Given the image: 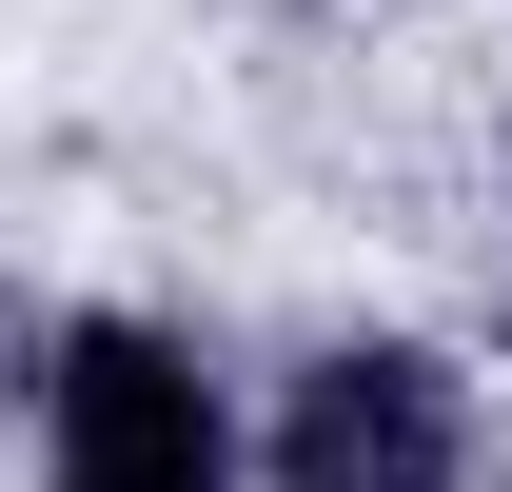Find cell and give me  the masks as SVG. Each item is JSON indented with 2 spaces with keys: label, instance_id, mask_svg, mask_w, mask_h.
<instances>
[{
  "label": "cell",
  "instance_id": "6da1fadb",
  "mask_svg": "<svg viewBox=\"0 0 512 492\" xmlns=\"http://www.w3.org/2000/svg\"><path fill=\"white\" fill-rule=\"evenodd\" d=\"M40 433H60V492H237L197 355H178V335H138V315H79V335H60Z\"/></svg>",
  "mask_w": 512,
  "mask_h": 492
},
{
  "label": "cell",
  "instance_id": "7a4b0ae2",
  "mask_svg": "<svg viewBox=\"0 0 512 492\" xmlns=\"http://www.w3.org/2000/svg\"><path fill=\"white\" fill-rule=\"evenodd\" d=\"M453 473H473V394H453V355H414V335L316 355L296 414H276V492H453Z\"/></svg>",
  "mask_w": 512,
  "mask_h": 492
}]
</instances>
